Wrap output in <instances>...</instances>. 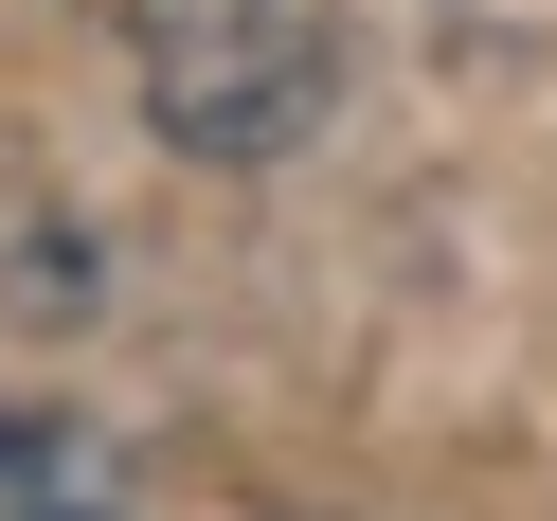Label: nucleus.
<instances>
[{"label":"nucleus","instance_id":"nucleus-1","mask_svg":"<svg viewBox=\"0 0 557 521\" xmlns=\"http://www.w3.org/2000/svg\"><path fill=\"white\" fill-rule=\"evenodd\" d=\"M145 90H162V126L198 162H270L324 109V18L306 0H162L145 18Z\"/></svg>","mask_w":557,"mask_h":521}]
</instances>
